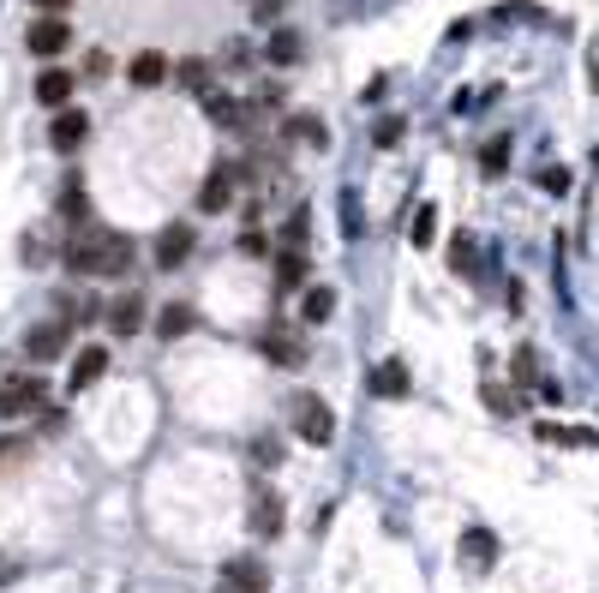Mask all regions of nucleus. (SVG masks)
<instances>
[{"mask_svg":"<svg viewBox=\"0 0 599 593\" xmlns=\"http://www.w3.org/2000/svg\"><path fill=\"white\" fill-rule=\"evenodd\" d=\"M24 48H30L36 60H60V54L72 48V24H66L60 12H42V18L24 30Z\"/></svg>","mask_w":599,"mask_h":593,"instance_id":"20e7f679","label":"nucleus"},{"mask_svg":"<svg viewBox=\"0 0 599 593\" xmlns=\"http://www.w3.org/2000/svg\"><path fill=\"white\" fill-rule=\"evenodd\" d=\"M366 390H372V396H384V402H402V396H408V366H402V360H384V366H372Z\"/></svg>","mask_w":599,"mask_h":593,"instance_id":"ddd939ff","label":"nucleus"},{"mask_svg":"<svg viewBox=\"0 0 599 593\" xmlns=\"http://www.w3.org/2000/svg\"><path fill=\"white\" fill-rule=\"evenodd\" d=\"M0 582H12V570H6V564H0Z\"/></svg>","mask_w":599,"mask_h":593,"instance_id":"f704fd0d","label":"nucleus"},{"mask_svg":"<svg viewBox=\"0 0 599 593\" xmlns=\"http://www.w3.org/2000/svg\"><path fill=\"white\" fill-rule=\"evenodd\" d=\"M24 354H30V360H60V354H66V318L36 324V330L24 336Z\"/></svg>","mask_w":599,"mask_h":593,"instance_id":"9b49d317","label":"nucleus"},{"mask_svg":"<svg viewBox=\"0 0 599 593\" xmlns=\"http://www.w3.org/2000/svg\"><path fill=\"white\" fill-rule=\"evenodd\" d=\"M450 264H456L462 276H480V240H474V234H456V240H450Z\"/></svg>","mask_w":599,"mask_h":593,"instance_id":"aec40b11","label":"nucleus"},{"mask_svg":"<svg viewBox=\"0 0 599 593\" xmlns=\"http://www.w3.org/2000/svg\"><path fill=\"white\" fill-rule=\"evenodd\" d=\"M462 564H468L474 576H486V570L498 564V534H486V528H468V534H462Z\"/></svg>","mask_w":599,"mask_h":593,"instance_id":"f8f14e48","label":"nucleus"},{"mask_svg":"<svg viewBox=\"0 0 599 593\" xmlns=\"http://www.w3.org/2000/svg\"><path fill=\"white\" fill-rule=\"evenodd\" d=\"M66 270H78V276H126L132 270V240L126 234H72V246H66Z\"/></svg>","mask_w":599,"mask_h":593,"instance_id":"f257e3e1","label":"nucleus"},{"mask_svg":"<svg viewBox=\"0 0 599 593\" xmlns=\"http://www.w3.org/2000/svg\"><path fill=\"white\" fill-rule=\"evenodd\" d=\"M300 312H306V324H330V312H336V288H324V282L306 288V306H300Z\"/></svg>","mask_w":599,"mask_h":593,"instance_id":"412c9836","label":"nucleus"},{"mask_svg":"<svg viewBox=\"0 0 599 593\" xmlns=\"http://www.w3.org/2000/svg\"><path fill=\"white\" fill-rule=\"evenodd\" d=\"M192 246H198L192 222H168V228L156 234V270H180V264L192 258Z\"/></svg>","mask_w":599,"mask_h":593,"instance_id":"423d86ee","label":"nucleus"},{"mask_svg":"<svg viewBox=\"0 0 599 593\" xmlns=\"http://www.w3.org/2000/svg\"><path fill=\"white\" fill-rule=\"evenodd\" d=\"M504 162H510V138H492V144L480 150V168H486V174H504Z\"/></svg>","mask_w":599,"mask_h":593,"instance_id":"a878e982","label":"nucleus"},{"mask_svg":"<svg viewBox=\"0 0 599 593\" xmlns=\"http://www.w3.org/2000/svg\"><path fill=\"white\" fill-rule=\"evenodd\" d=\"M294 432H300V444L324 450V444L336 438V414H330V402L312 396V390H300V396H294Z\"/></svg>","mask_w":599,"mask_h":593,"instance_id":"f03ea898","label":"nucleus"},{"mask_svg":"<svg viewBox=\"0 0 599 593\" xmlns=\"http://www.w3.org/2000/svg\"><path fill=\"white\" fill-rule=\"evenodd\" d=\"M402 138V120H378V144H396Z\"/></svg>","mask_w":599,"mask_h":593,"instance_id":"7c9ffc66","label":"nucleus"},{"mask_svg":"<svg viewBox=\"0 0 599 593\" xmlns=\"http://www.w3.org/2000/svg\"><path fill=\"white\" fill-rule=\"evenodd\" d=\"M198 204H204V210H210V216H216V210H228V204H234V168H228V162H222V168H210V180H204V186H198Z\"/></svg>","mask_w":599,"mask_h":593,"instance_id":"4468645a","label":"nucleus"},{"mask_svg":"<svg viewBox=\"0 0 599 593\" xmlns=\"http://www.w3.org/2000/svg\"><path fill=\"white\" fill-rule=\"evenodd\" d=\"M168 54H156V48H138L132 54V66H126V84H138V90H156V84H168Z\"/></svg>","mask_w":599,"mask_h":593,"instance_id":"6e6552de","label":"nucleus"},{"mask_svg":"<svg viewBox=\"0 0 599 593\" xmlns=\"http://www.w3.org/2000/svg\"><path fill=\"white\" fill-rule=\"evenodd\" d=\"M192 324H198V312L174 300V306H162V318H156V336H186Z\"/></svg>","mask_w":599,"mask_h":593,"instance_id":"4be33fe9","label":"nucleus"},{"mask_svg":"<svg viewBox=\"0 0 599 593\" xmlns=\"http://www.w3.org/2000/svg\"><path fill=\"white\" fill-rule=\"evenodd\" d=\"M108 330H114V336H138V330H144V300H138V294H120V300L108 306Z\"/></svg>","mask_w":599,"mask_h":593,"instance_id":"2eb2a0df","label":"nucleus"},{"mask_svg":"<svg viewBox=\"0 0 599 593\" xmlns=\"http://www.w3.org/2000/svg\"><path fill=\"white\" fill-rule=\"evenodd\" d=\"M408 240H414L420 252L438 240V210H432V204H420V210H414V228H408Z\"/></svg>","mask_w":599,"mask_h":593,"instance_id":"5701e85b","label":"nucleus"},{"mask_svg":"<svg viewBox=\"0 0 599 593\" xmlns=\"http://www.w3.org/2000/svg\"><path fill=\"white\" fill-rule=\"evenodd\" d=\"M36 6H42V12H60V18H66V6H72V0H36Z\"/></svg>","mask_w":599,"mask_h":593,"instance_id":"473e14b6","label":"nucleus"},{"mask_svg":"<svg viewBox=\"0 0 599 593\" xmlns=\"http://www.w3.org/2000/svg\"><path fill=\"white\" fill-rule=\"evenodd\" d=\"M306 270H312V264H306V252H282V258H276V282H282V288H300V282H306Z\"/></svg>","mask_w":599,"mask_h":593,"instance_id":"b1692460","label":"nucleus"},{"mask_svg":"<svg viewBox=\"0 0 599 593\" xmlns=\"http://www.w3.org/2000/svg\"><path fill=\"white\" fill-rule=\"evenodd\" d=\"M282 510H288V504H282V492H270V486H264V492H252V510H246V528H252L258 540H276V534L288 528V516H282Z\"/></svg>","mask_w":599,"mask_h":593,"instance_id":"39448f33","label":"nucleus"},{"mask_svg":"<svg viewBox=\"0 0 599 593\" xmlns=\"http://www.w3.org/2000/svg\"><path fill=\"white\" fill-rule=\"evenodd\" d=\"M174 72H180V84H192V90H198V96H204V90H210V66H204V60H180V66H174Z\"/></svg>","mask_w":599,"mask_h":593,"instance_id":"393cba45","label":"nucleus"},{"mask_svg":"<svg viewBox=\"0 0 599 593\" xmlns=\"http://www.w3.org/2000/svg\"><path fill=\"white\" fill-rule=\"evenodd\" d=\"M84 132H90V114L84 108H54V126H48V138H54V150H78L84 144Z\"/></svg>","mask_w":599,"mask_h":593,"instance_id":"1a4fd4ad","label":"nucleus"},{"mask_svg":"<svg viewBox=\"0 0 599 593\" xmlns=\"http://www.w3.org/2000/svg\"><path fill=\"white\" fill-rule=\"evenodd\" d=\"M240 252H252V258H258V252H264V234H258V228H246V234H240Z\"/></svg>","mask_w":599,"mask_h":593,"instance_id":"2f4dec72","label":"nucleus"},{"mask_svg":"<svg viewBox=\"0 0 599 593\" xmlns=\"http://www.w3.org/2000/svg\"><path fill=\"white\" fill-rule=\"evenodd\" d=\"M72 84H78V78H72L66 66H42V72H36V102H42V108H66V102H72Z\"/></svg>","mask_w":599,"mask_h":593,"instance_id":"9d476101","label":"nucleus"},{"mask_svg":"<svg viewBox=\"0 0 599 593\" xmlns=\"http://www.w3.org/2000/svg\"><path fill=\"white\" fill-rule=\"evenodd\" d=\"M216 593H234V588H216Z\"/></svg>","mask_w":599,"mask_h":593,"instance_id":"c9c22d12","label":"nucleus"},{"mask_svg":"<svg viewBox=\"0 0 599 593\" xmlns=\"http://www.w3.org/2000/svg\"><path fill=\"white\" fill-rule=\"evenodd\" d=\"M588 72H594V78H588V84H599V42H594V66H588Z\"/></svg>","mask_w":599,"mask_h":593,"instance_id":"72a5a7b5","label":"nucleus"},{"mask_svg":"<svg viewBox=\"0 0 599 593\" xmlns=\"http://www.w3.org/2000/svg\"><path fill=\"white\" fill-rule=\"evenodd\" d=\"M102 372H108V348H84V354L72 360V390H90Z\"/></svg>","mask_w":599,"mask_h":593,"instance_id":"f3484780","label":"nucleus"},{"mask_svg":"<svg viewBox=\"0 0 599 593\" xmlns=\"http://www.w3.org/2000/svg\"><path fill=\"white\" fill-rule=\"evenodd\" d=\"M252 450H258V462H264V468H276V456H282V444H276V438H258Z\"/></svg>","mask_w":599,"mask_h":593,"instance_id":"c756f323","label":"nucleus"},{"mask_svg":"<svg viewBox=\"0 0 599 593\" xmlns=\"http://www.w3.org/2000/svg\"><path fill=\"white\" fill-rule=\"evenodd\" d=\"M540 186H546V192H558V198H564V192H570V168H546V174H540Z\"/></svg>","mask_w":599,"mask_h":593,"instance_id":"c85d7f7f","label":"nucleus"},{"mask_svg":"<svg viewBox=\"0 0 599 593\" xmlns=\"http://www.w3.org/2000/svg\"><path fill=\"white\" fill-rule=\"evenodd\" d=\"M222 588H234V593H264V588H270V570H264V558H228V564H222Z\"/></svg>","mask_w":599,"mask_h":593,"instance_id":"0eeeda50","label":"nucleus"},{"mask_svg":"<svg viewBox=\"0 0 599 593\" xmlns=\"http://www.w3.org/2000/svg\"><path fill=\"white\" fill-rule=\"evenodd\" d=\"M486 408H492V414H510V408H516V396H510V390H498V384L486 378Z\"/></svg>","mask_w":599,"mask_h":593,"instance_id":"cd10ccee","label":"nucleus"},{"mask_svg":"<svg viewBox=\"0 0 599 593\" xmlns=\"http://www.w3.org/2000/svg\"><path fill=\"white\" fill-rule=\"evenodd\" d=\"M516 384H546V378H540V366H534V348H522V354H516Z\"/></svg>","mask_w":599,"mask_h":593,"instance_id":"bb28decb","label":"nucleus"},{"mask_svg":"<svg viewBox=\"0 0 599 593\" xmlns=\"http://www.w3.org/2000/svg\"><path fill=\"white\" fill-rule=\"evenodd\" d=\"M258 348H264V360H270V366H306V348H300L294 336H282V330H270Z\"/></svg>","mask_w":599,"mask_h":593,"instance_id":"dca6fc26","label":"nucleus"},{"mask_svg":"<svg viewBox=\"0 0 599 593\" xmlns=\"http://www.w3.org/2000/svg\"><path fill=\"white\" fill-rule=\"evenodd\" d=\"M306 54V42H300V30H288V24H276V36H270V60L276 66H294Z\"/></svg>","mask_w":599,"mask_h":593,"instance_id":"a211bd4d","label":"nucleus"},{"mask_svg":"<svg viewBox=\"0 0 599 593\" xmlns=\"http://www.w3.org/2000/svg\"><path fill=\"white\" fill-rule=\"evenodd\" d=\"M48 402V384L42 378H24V372H6L0 378V420H24Z\"/></svg>","mask_w":599,"mask_h":593,"instance_id":"7ed1b4c3","label":"nucleus"},{"mask_svg":"<svg viewBox=\"0 0 599 593\" xmlns=\"http://www.w3.org/2000/svg\"><path fill=\"white\" fill-rule=\"evenodd\" d=\"M198 102H204V114H210V120H216V126H240V120H246V114H240V102H234V96H216V90H204V96H198Z\"/></svg>","mask_w":599,"mask_h":593,"instance_id":"6ab92c4d","label":"nucleus"}]
</instances>
